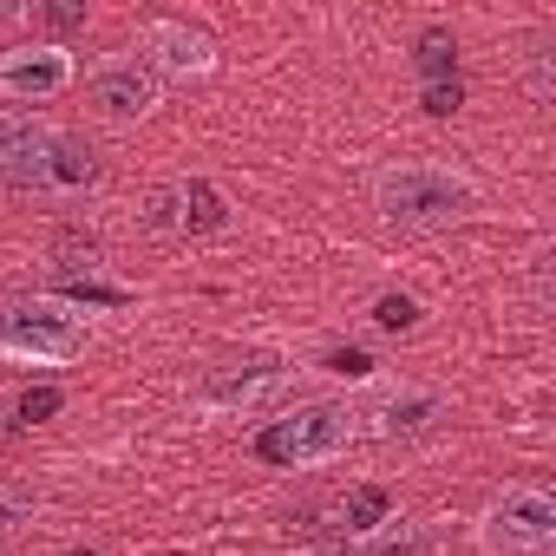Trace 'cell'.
Segmentation results:
<instances>
[{
	"label": "cell",
	"mask_w": 556,
	"mask_h": 556,
	"mask_svg": "<svg viewBox=\"0 0 556 556\" xmlns=\"http://www.w3.org/2000/svg\"><path fill=\"white\" fill-rule=\"evenodd\" d=\"M374 210L393 229L439 236V229H458L484 210V184L465 164H445V157H400L374 177Z\"/></svg>",
	"instance_id": "1"
},
{
	"label": "cell",
	"mask_w": 556,
	"mask_h": 556,
	"mask_svg": "<svg viewBox=\"0 0 556 556\" xmlns=\"http://www.w3.org/2000/svg\"><path fill=\"white\" fill-rule=\"evenodd\" d=\"M92 348V321L66 295H8L0 302V361L21 367H73Z\"/></svg>",
	"instance_id": "2"
},
{
	"label": "cell",
	"mask_w": 556,
	"mask_h": 556,
	"mask_svg": "<svg viewBox=\"0 0 556 556\" xmlns=\"http://www.w3.org/2000/svg\"><path fill=\"white\" fill-rule=\"evenodd\" d=\"M354 439H361V413H354L348 400H308V406H295V413L275 419V426L255 439V452H262L268 465H282V471H308V465L348 458Z\"/></svg>",
	"instance_id": "3"
},
{
	"label": "cell",
	"mask_w": 556,
	"mask_h": 556,
	"mask_svg": "<svg viewBox=\"0 0 556 556\" xmlns=\"http://www.w3.org/2000/svg\"><path fill=\"white\" fill-rule=\"evenodd\" d=\"M471 543L484 556H549L556 549V497L543 484H510L471 517Z\"/></svg>",
	"instance_id": "4"
},
{
	"label": "cell",
	"mask_w": 556,
	"mask_h": 556,
	"mask_svg": "<svg viewBox=\"0 0 556 556\" xmlns=\"http://www.w3.org/2000/svg\"><path fill=\"white\" fill-rule=\"evenodd\" d=\"M295 380V367L268 348H249V354H229L216 361L203 380H197V413H216V419H249L262 406L282 400V387Z\"/></svg>",
	"instance_id": "5"
},
{
	"label": "cell",
	"mask_w": 556,
	"mask_h": 556,
	"mask_svg": "<svg viewBox=\"0 0 556 556\" xmlns=\"http://www.w3.org/2000/svg\"><path fill=\"white\" fill-rule=\"evenodd\" d=\"M452 419V400L426 380H400V387H380V400L361 413V432L387 439V445H419L432 432H445Z\"/></svg>",
	"instance_id": "6"
},
{
	"label": "cell",
	"mask_w": 556,
	"mask_h": 556,
	"mask_svg": "<svg viewBox=\"0 0 556 556\" xmlns=\"http://www.w3.org/2000/svg\"><path fill=\"white\" fill-rule=\"evenodd\" d=\"M79 79L73 47H47V40H14L0 47V99L14 105H47Z\"/></svg>",
	"instance_id": "7"
},
{
	"label": "cell",
	"mask_w": 556,
	"mask_h": 556,
	"mask_svg": "<svg viewBox=\"0 0 556 556\" xmlns=\"http://www.w3.org/2000/svg\"><path fill=\"white\" fill-rule=\"evenodd\" d=\"M86 99L99 105V118L138 125V118H151V112L164 105V86L151 79V66H144L138 53H112V60H99V66L86 73Z\"/></svg>",
	"instance_id": "8"
},
{
	"label": "cell",
	"mask_w": 556,
	"mask_h": 556,
	"mask_svg": "<svg viewBox=\"0 0 556 556\" xmlns=\"http://www.w3.org/2000/svg\"><path fill=\"white\" fill-rule=\"evenodd\" d=\"M138 60L151 66L157 86H164V79L190 86V79H210V73H216V47H210V34H197L190 21H151V27L138 34Z\"/></svg>",
	"instance_id": "9"
},
{
	"label": "cell",
	"mask_w": 556,
	"mask_h": 556,
	"mask_svg": "<svg viewBox=\"0 0 556 556\" xmlns=\"http://www.w3.org/2000/svg\"><path fill=\"white\" fill-rule=\"evenodd\" d=\"M99 184H105L99 144H86L79 131H53V144H47V157H40V170H34V197L73 203V197H92Z\"/></svg>",
	"instance_id": "10"
},
{
	"label": "cell",
	"mask_w": 556,
	"mask_h": 556,
	"mask_svg": "<svg viewBox=\"0 0 556 556\" xmlns=\"http://www.w3.org/2000/svg\"><path fill=\"white\" fill-rule=\"evenodd\" d=\"M53 131L60 125H47L40 112H0V190H34Z\"/></svg>",
	"instance_id": "11"
},
{
	"label": "cell",
	"mask_w": 556,
	"mask_h": 556,
	"mask_svg": "<svg viewBox=\"0 0 556 556\" xmlns=\"http://www.w3.org/2000/svg\"><path fill=\"white\" fill-rule=\"evenodd\" d=\"M0 21H8V27H21L27 40L66 47V34H79L92 14H86V0H34V8H0Z\"/></svg>",
	"instance_id": "12"
},
{
	"label": "cell",
	"mask_w": 556,
	"mask_h": 556,
	"mask_svg": "<svg viewBox=\"0 0 556 556\" xmlns=\"http://www.w3.org/2000/svg\"><path fill=\"white\" fill-rule=\"evenodd\" d=\"M177 229L184 236H216L229 229V197L210 177H177Z\"/></svg>",
	"instance_id": "13"
},
{
	"label": "cell",
	"mask_w": 556,
	"mask_h": 556,
	"mask_svg": "<svg viewBox=\"0 0 556 556\" xmlns=\"http://www.w3.org/2000/svg\"><path fill=\"white\" fill-rule=\"evenodd\" d=\"M380 523H387V491H380V484H354V491L341 497V530L367 543Z\"/></svg>",
	"instance_id": "14"
},
{
	"label": "cell",
	"mask_w": 556,
	"mask_h": 556,
	"mask_svg": "<svg viewBox=\"0 0 556 556\" xmlns=\"http://www.w3.org/2000/svg\"><path fill=\"white\" fill-rule=\"evenodd\" d=\"M413 60H419V73H426V86H439V79H458V40H452L445 27H432V34H419V47H413Z\"/></svg>",
	"instance_id": "15"
},
{
	"label": "cell",
	"mask_w": 556,
	"mask_h": 556,
	"mask_svg": "<svg viewBox=\"0 0 556 556\" xmlns=\"http://www.w3.org/2000/svg\"><path fill=\"white\" fill-rule=\"evenodd\" d=\"M138 229H144V236H184V229H177V184H157V190L144 197Z\"/></svg>",
	"instance_id": "16"
},
{
	"label": "cell",
	"mask_w": 556,
	"mask_h": 556,
	"mask_svg": "<svg viewBox=\"0 0 556 556\" xmlns=\"http://www.w3.org/2000/svg\"><path fill=\"white\" fill-rule=\"evenodd\" d=\"M34 510H40V497H34L27 484H14V478H0V536H14V530H27V523H34Z\"/></svg>",
	"instance_id": "17"
},
{
	"label": "cell",
	"mask_w": 556,
	"mask_h": 556,
	"mask_svg": "<svg viewBox=\"0 0 556 556\" xmlns=\"http://www.w3.org/2000/svg\"><path fill=\"white\" fill-rule=\"evenodd\" d=\"M374 328L380 334H413L419 328V302L413 295H380L374 302Z\"/></svg>",
	"instance_id": "18"
},
{
	"label": "cell",
	"mask_w": 556,
	"mask_h": 556,
	"mask_svg": "<svg viewBox=\"0 0 556 556\" xmlns=\"http://www.w3.org/2000/svg\"><path fill=\"white\" fill-rule=\"evenodd\" d=\"M419 105H426L432 118H452V112L465 105V86H458V79H439V86H426V92H419Z\"/></svg>",
	"instance_id": "19"
},
{
	"label": "cell",
	"mask_w": 556,
	"mask_h": 556,
	"mask_svg": "<svg viewBox=\"0 0 556 556\" xmlns=\"http://www.w3.org/2000/svg\"><path fill=\"white\" fill-rule=\"evenodd\" d=\"M328 374H341V380H374V354L341 348V354H328Z\"/></svg>",
	"instance_id": "20"
},
{
	"label": "cell",
	"mask_w": 556,
	"mask_h": 556,
	"mask_svg": "<svg viewBox=\"0 0 556 556\" xmlns=\"http://www.w3.org/2000/svg\"><path fill=\"white\" fill-rule=\"evenodd\" d=\"M47 413H60V387H40V393L21 400V419H27V426H40Z\"/></svg>",
	"instance_id": "21"
},
{
	"label": "cell",
	"mask_w": 556,
	"mask_h": 556,
	"mask_svg": "<svg viewBox=\"0 0 556 556\" xmlns=\"http://www.w3.org/2000/svg\"><path fill=\"white\" fill-rule=\"evenodd\" d=\"M302 556H348V549H302ZM354 556H361V549H354Z\"/></svg>",
	"instance_id": "22"
}]
</instances>
